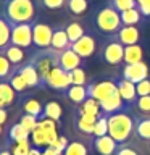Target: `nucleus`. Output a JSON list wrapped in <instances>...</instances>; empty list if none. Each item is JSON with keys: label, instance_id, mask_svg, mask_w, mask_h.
<instances>
[{"label": "nucleus", "instance_id": "obj_1", "mask_svg": "<svg viewBox=\"0 0 150 155\" xmlns=\"http://www.w3.org/2000/svg\"><path fill=\"white\" fill-rule=\"evenodd\" d=\"M37 2L34 0H7L2 15L10 24H32L37 18Z\"/></svg>", "mask_w": 150, "mask_h": 155}, {"label": "nucleus", "instance_id": "obj_2", "mask_svg": "<svg viewBox=\"0 0 150 155\" xmlns=\"http://www.w3.org/2000/svg\"><path fill=\"white\" fill-rule=\"evenodd\" d=\"M135 116L129 113V110L118 111L108 116V136H111L118 144L129 142L134 136Z\"/></svg>", "mask_w": 150, "mask_h": 155}, {"label": "nucleus", "instance_id": "obj_3", "mask_svg": "<svg viewBox=\"0 0 150 155\" xmlns=\"http://www.w3.org/2000/svg\"><path fill=\"white\" fill-rule=\"evenodd\" d=\"M94 24H95L97 31L102 32L103 36H108V37L116 36V32L121 29V26H123L119 12H116V10L108 3H106L105 7H102L99 12H95Z\"/></svg>", "mask_w": 150, "mask_h": 155}, {"label": "nucleus", "instance_id": "obj_4", "mask_svg": "<svg viewBox=\"0 0 150 155\" xmlns=\"http://www.w3.org/2000/svg\"><path fill=\"white\" fill-rule=\"evenodd\" d=\"M100 60L110 66H119L124 63V45L115 37H108L100 48Z\"/></svg>", "mask_w": 150, "mask_h": 155}, {"label": "nucleus", "instance_id": "obj_5", "mask_svg": "<svg viewBox=\"0 0 150 155\" xmlns=\"http://www.w3.org/2000/svg\"><path fill=\"white\" fill-rule=\"evenodd\" d=\"M118 91L116 87V79H100L95 82L87 84V94L90 99H95L97 102H103L108 97H111Z\"/></svg>", "mask_w": 150, "mask_h": 155}, {"label": "nucleus", "instance_id": "obj_6", "mask_svg": "<svg viewBox=\"0 0 150 155\" xmlns=\"http://www.w3.org/2000/svg\"><path fill=\"white\" fill-rule=\"evenodd\" d=\"M52 37H53V26H50L47 23H42V21L32 23V42L37 50L50 48Z\"/></svg>", "mask_w": 150, "mask_h": 155}, {"label": "nucleus", "instance_id": "obj_7", "mask_svg": "<svg viewBox=\"0 0 150 155\" xmlns=\"http://www.w3.org/2000/svg\"><path fill=\"white\" fill-rule=\"evenodd\" d=\"M11 44L29 50L32 48V24H13L11 26Z\"/></svg>", "mask_w": 150, "mask_h": 155}, {"label": "nucleus", "instance_id": "obj_8", "mask_svg": "<svg viewBox=\"0 0 150 155\" xmlns=\"http://www.w3.org/2000/svg\"><path fill=\"white\" fill-rule=\"evenodd\" d=\"M148 65L145 61H139V63H132V65H123L121 68V78H124V79H128L131 82H134V84H137V82L144 81L148 78Z\"/></svg>", "mask_w": 150, "mask_h": 155}, {"label": "nucleus", "instance_id": "obj_9", "mask_svg": "<svg viewBox=\"0 0 150 155\" xmlns=\"http://www.w3.org/2000/svg\"><path fill=\"white\" fill-rule=\"evenodd\" d=\"M71 48L74 50L77 55H79L82 60H87V58L94 57L97 52V41L92 34L86 32L79 41H76L74 44H71Z\"/></svg>", "mask_w": 150, "mask_h": 155}, {"label": "nucleus", "instance_id": "obj_10", "mask_svg": "<svg viewBox=\"0 0 150 155\" xmlns=\"http://www.w3.org/2000/svg\"><path fill=\"white\" fill-rule=\"evenodd\" d=\"M70 86H71L70 74H68L65 70H61L60 66H55L50 71V74H48V78H47V84H45V87L55 89L58 92H63V94H65V91Z\"/></svg>", "mask_w": 150, "mask_h": 155}, {"label": "nucleus", "instance_id": "obj_11", "mask_svg": "<svg viewBox=\"0 0 150 155\" xmlns=\"http://www.w3.org/2000/svg\"><path fill=\"white\" fill-rule=\"evenodd\" d=\"M18 73L24 78V81L28 82L29 89H42V82H41V76L39 71L36 70V66L32 65L31 60H26L21 66L16 68Z\"/></svg>", "mask_w": 150, "mask_h": 155}, {"label": "nucleus", "instance_id": "obj_12", "mask_svg": "<svg viewBox=\"0 0 150 155\" xmlns=\"http://www.w3.org/2000/svg\"><path fill=\"white\" fill-rule=\"evenodd\" d=\"M118 42H121L124 47L135 45L140 41V29L139 26H121V29L113 36Z\"/></svg>", "mask_w": 150, "mask_h": 155}, {"label": "nucleus", "instance_id": "obj_13", "mask_svg": "<svg viewBox=\"0 0 150 155\" xmlns=\"http://www.w3.org/2000/svg\"><path fill=\"white\" fill-rule=\"evenodd\" d=\"M118 142L111 137V136H102V137H94L92 139V147L99 155H115L118 149Z\"/></svg>", "mask_w": 150, "mask_h": 155}, {"label": "nucleus", "instance_id": "obj_14", "mask_svg": "<svg viewBox=\"0 0 150 155\" xmlns=\"http://www.w3.org/2000/svg\"><path fill=\"white\" fill-rule=\"evenodd\" d=\"M58 66L61 70H65L66 73H70L73 70H76V68L82 66V58L73 48H68V50L61 52L60 57H58Z\"/></svg>", "mask_w": 150, "mask_h": 155}, {"label": "nucleus", "instance_id": "obj_15", "mask_svg": "<svg viewBox=\"0 0 150 155\" xmlns=\"http://www.w3.org/2000/svg\"><path fill=\"white\" fill-rule=\"evenodd\" d=\"M116 87H118V92H119L121 99L124 100V104L132 107V104L137 99V91H135L134 82L124 79V78H119V79H116Z\"/></svg>", "mask_w": 150, "mask_h": 155}, {"label": "nucleus", "instance_id": "obj_16", "mask_svg": "<svg viewBox=\"0 0 150 155\" xmlns=\"http://www.w3.org/2000/svg\"><path fill=\"white\" fill-rule=\"evenodd\" d=\"M50 48L57 52H65L68 48H71V42L70 39H68V34L65 31V24L63 26H57L53 28V37H52V45Z\"/></svg>", "mask_w": 150, "mask_h": 155}, {"label": "nucleus", "instance_id": "obj_17", "mask_svg": "<svg viewBox=\"0 0 150 155\" xmlns=\"http://www.w3.org/2000/svg\"><path fill=\"white\" fill-rule=\"evenodd\" d=\"M99 120V116H89V115H81L77 113L74 116V126L81 134L84 136H94V126Z\"/></svg>", "mask_w": 150, "mask_h": 155}, {"label": "nucleus", "instance_id": "obj_18", "mask_svg": "<svg viewBox=\"0 0 150 155\" xmlns=\"http://www.w3.org/2000/svg\"><path fill=\"white\" fill-rule=\"evenodd\" d=\"M19 94L11 87L8 81H0V107L8 108L18 100Z\"/></svg>", "mask_w": 150, "mask_h": 155}, {"label": "nucleus", "instance_id": "obj_19", "mask_svg": "<svg viewBox=\"0 0 150 155\" xmlns=\"http://www.w3.org/2000/svg\"><path fill=\"white\" fill-rule=\"evenodd\" d=\"M65 97L71 102V104H76L77 107H79L81 104H84V102L89 99L87 86H74V84H71L65 91Z\"/></svg>", "mask_w": 150, "mask_h": 155}, {"label": "nucleus", "instance_id": "obj_20", "mask_svg": "<svg viewBox=\"0 0 150 155\" xmlns=\"http://www.w3.org/2000/svg\"><path fill=\"white\" fill-rule=\"evenodd\" d=\"M134 137L139 140H150V115L148 116H135L134 124Z\"/></svg>", "mask_w": 150, "mask_h": 155}, {"label": "nucleus", "instance_id": "obj_21", "mask_svg": "<svg viewBox=\"0 0 150 155\" xmlns=\"http://www.w3.org/2000/svg\"><path fill=\"white\" fill-rule=\"evenodd\" d=\"M119 16H121L123 26H139V24H142L145 21V18L142 16V13H140V10L137 7L126 10V12H121Z\"/></svg>", "mask_w": 150, "mask_h": 155}, {"label": "nucleus", "instance_id": "obj_22", "mask_svg": "<svg viewBox=\"0 0 150 155\" xmlns=\"http://www.w3.org/2000/svg\"><path fill=\"white\" fill-rule=\"evenodd\" d=\"M5 55L8 57V60L11 61V65L15 68L21 66L24 61H26V50L18 45H13V44H10V45L5 48Z\"/></svg>", "mask_w": 150, "mask_h": 155}, {"label": "nucleus", "instance_id": "obj_23", "mask_svg": "<svg viewBox=\"0 0 150 155\" xmlns=\"http://www.w3.org/2000/svg\"><path fill=\"white\" fill-rule=\"evenodd\" d=\"M139 61H144V47L140 44L124 47V63L126 65H132V63H139Z\"/></svg>", "mask_w": 150, "mask_h": 155}, {"label": "nucleus", "instance_id": "obj_24", "mask_svg": "<svg viewBox=\"0 0 150 155\" xmlns=\"http://www.w3.org/2000/svg\"><path fill=\"white\" fill-rule=\"evenodd\" d=\"M65 31L68 34V39H70L71 44H74L76 41H79V39L84 36V34L87 32L86 26L79 21H70L65 24Z\"/></svg>", "mask_w": 150, "mask_h": 155}, {"label": "nucleus", "instance_id": "obj_25", "mask_svg": "<svg viewBox=\"0 0 150 155\" xmlns=\"http://www.w3.org/2000/svg\"><path fill=\"white\" fill-rule=\"evenodd\" d=\"M11 44V24L3 15H0V50H5Z\"/></svg>", "mask_w": 150, "mask_h": 155}, {"label": "nucleus", "instance_id": "obj_26", "mask_svg": "<svg viewBox=\"0 0 150 155\" xmlns=\"http://www.w3.org/2000/svg\"><path fill=\"white\" fill-rule=\"evenodd\" d=\"M61 115H63V108L58 102L50 100L44 105V118H50L57 121L58 124H61Z\"/></svg>", "mask_w": 150, "mask_h": 155}, {"label": "nucleus", "instance_id": "obj_27", "mask_svg": "<svg viewBox=\"0 0 150 155\" xmlns=\"http://www.w3.org/2000/svg\"><path fill=\"white\" fill-rule=\"evenodd\" d=\"M8 140L10 142H23V140H31V133L24 129L19 123H15L8 129Z\"/></svg>", "mask_w": 150, "mask_h": 155}, {"label": "nucleus", "instance_id": "obj_28", "mask_svg": "<svg viewBox=\"0 0 150 155\" xmlns=\"http://www.w3.org/2000/svg\"><path fill=\"white\" fill-rule=\"evenodd\" d=\"M77 113L81 115H89V116H100L102 110H100V104L95 99H87L84 104H81L77 107Z\"/></svg>", "mask_w": 150, "mask_h": 155}, {"label": "nucleus", "instance_id": "obj_29", "mask_svg": "<svg viewBox=\"0 0 150 155\" xmlns=\"http://www.w3.org/2000/svg\"><path fill=\"white\" fill-rule=\"evenodd\" d=\"M23 110H24V113L36 116L37 120H42V118H44V105H42L39 100H36V99H28V100H24Z\"/></svg>", "mask_w": 150, "mask_h": 155}, {"label": "nucleus", "instance_id": "obj_30", "mask_svg": "<svg viewBox=\"0 0 150 155\" xmlns=\"http://www.w3.org/2000/svg\"><path fill=\"white\" fill-rule=\"evenodd\" d=\"M31 144H32V147H37V149H41V150L48 147L47 134H45V131H44V128H42L41 124H37V128L31 133Z\"/></svg>", "mask_w": 150, "mask_h": 155}, {"label": "nucleus", "instance_id": "obj_31", "mask_svg": "<svg viewBox=\"0 0 150 155\" xmlns=\"http://www.w3.org/2000/svg\"><path fill=\"white\" fill-rule=\"evenodd\" d=\"M15 71H16V68L11 65V61L5 55V50H0V81H8V78Z\"/></svg>", "mask_w": 150, "mask_h": 155}, {"label": "nucleus", "instance_id": "obj_32", "mask_svg": "<svg viewBox=\"0 0 150 155\" xmlns=\"http://www.w3.org/2000/svg\"><path fill=\"white\" fill-rule=\"evenodd\" d=\"M131 108L137 113V116H148L150 115V95L137 97Z\"/></svg>", "mask_w": 150, "mask_h": 155}, {"label": "nucleus", "instance_id": "obj_33", "mask_svg": "<svg viewBox=\"0 0 150 155\" xmlns=\"http://www.w3.org/2000/svg\"><path fill=\"white\" fill-rule=\"evenodd\" d=\"M89 8V0H68L66 10L74 16H81L84 15Z\"/></svg>", "mask_w": 150, "mask_h": 155}, {"label": "nucleus", "instance_id": "obj_34", "mask_svg": "<svg viewBox=\"0 0 150 155\" xmlns=\"http://www.w3.org/2000/svg\"><path fill=\"white\" fill-rule=\"evenodd\" d=\"M8 82L11 84V87H13V89L18 92L19 95H23L24 92H28V91H29V86H28V82L24 81V78H23V76L18 73V70L15 71V73H13V74L10 76V78H8Z\"/></svg>", "mask_w": 150, "mask_h": 155}, {"label": "nucleus", "instance_id": "obj_35", "mask_svg": "<svg viewBox=\"0 0 150 155\" xmlns=\"http://www.w3.org/2000/svg\"><path fill=\"white\" fill-rule=\"evenodd\" d=\"M63 155H89V149L81 140H71L68 144V147L65 149Z\"/></svg>", "mask_w": 150, "mask_h": 155}, {"label": "nucleus", "instance_id": "obj_36", "mask_svg": "<svg viewBox=\"0 0 150 155\" xmlns=\"http://www.w3.org/2000/svg\"><path fill=\"white\" fill-rule=\"evenodd\" d=\"M8 149L11 155H29V150L32 149L31 140H23V142H10Z\"/></svg>", "mask_w": 150, "mask_h": 155}, {"label": "nucleus", "instance_id": "obj_37", "mask_svg": "<svg viewBox=\"0 0 150 155\" xmlns=\"http://www.w3.org/2000/svg\"><path fill=\"white\" fill-rule=\"evenodd\" d=\"M68 0H37V5L41 8L50 10V12H58V10L66 8Z\"/></svg>", "mask_w": 150, "mask_h": 155}, {"label": "nucleus", "instance_id": "obj_38", "mask_svg": "<svg viewBox=\"0 0 150 155\" xmlns=\"http://www.w3.org/2000/svg\"><path fill=\"white\" fill-rule=\"evenodd\" d=\"M106 134H108V116L100 115L94 126V136L92 137H102V136H106Z\"/></svg>", "mask_w": 150, "mask_h": 155}, {"label": "nucleus", "instance_id": "obj_39", "mask_svg": "<svg viewBox=\"0 0 150 155\" xmlns=\"http://www.w3.org/2000/svg\"><path fill=\"white\" fill-rule=\"evenodd\" d=\"M68 74H70L71 84H74V86H87V84H86V81H87L86 70H84L82 66H79V68H76V70L70 71Z\"/></svg>", "mask_w": 150, "mask_h": 155}, {"label": "nucleus", "instance_id": "obj_40", "mask_svg": "<svg viewBox=\"0 0 150 155\" xmlns=\"http://www.w3.org/2000/svg\"><path fill=\"white\" fill-rule=\"evenodd\" d=\"M115 155H142L140 149L137 147L135 144L132 142H124V144H119L118 149H116Z\"/></svg>", "mask_w": 150, "mask_h": 155}, {"label": "nucleus", "instance_id": "obj_41", "mask_svg": "<svg viewBox=\"0 0 150 155\" xmlns=\"http://www.w3.org/2000/svg\"><path fill=\"white\" fill-rule=\"evenodd\" d=\"M108 5H111L116 12H126V10L137 7V0H110Z\"/></svg>", "mask_w": 150, "mask_h": 155}, {"label": "nucleus", "instance_id": "obj_42", "mask_svg": "<svg viewBox=\"0 0 150 155\" xmlns=\"http://www.w3.org/2000/svg\"><path fill=\"white\" fill-rule=\"evenodd\" d=\"M18 123L21 124L24 129H28L29 133H32V131L37 128V124H39V120L36 118V116H32V115L23 113V116L19 118V121H18Z\"/></svg>", "mask_w": 150, "mask_h": 155}, {"label": "nucleus", "instance_id": "obj_43", "mask_svg": "<svg viewBox=\"0 0 150 155\" xmlns=\"http://www.w3.org/2000/svg\"><path fill=\"white\" fill-rule=\"evenodd\" d=\"M135 91H137V97H144V95H150V79L140 81L135 84Z\"/></svg>", "mask_w": 150, "mask_h": 155}, {"label": "nucleus", "instance_id": "obj_44", "mask_svg": "<svg viewBox=\"0 0 150 155\" xmlns=\"http://www.w3.org/2000/svg\"><path fill=\"white\" fill-rule=\"evenodd\" d=\"M137 8L145 19L150 18V0H137Z\"/></svg>", "mask_w": 150, "mask_h": 155}, {"label": "nucleus", "instance_id": "obj_45", "mask_svg": "<svg viewBox=\"0 0 150 155\" xmlns=\"http://www.w3.org/2000/svg\"><path fill=\"white\" fill-rule=\"evenodd\" d=\"M68 144H70V140L66 139V136H58V139L55 140V144H53L52 147H55L57 150H60V152H65Z\"/></svg>", "mask_w": 150, "mask_h": 155}, {"label": "nucleus", "instance_id": "obj_46", "mask_svg": "<svg viewBox=\"0 0 150 155\" xmlns=\"http://www.w3.org/2000/svg\"><path fill=\"white\" fill-rule=\"evenodd\" d=\"M42 153H44V155H63V152L57 150L55 147H52V145H50V147H45V149H44Z\"/></svg>", "mask_w": 150, "mask_h": 155}, {"label": "nucleus", "instance_id": "obj_47", "mask_svg": "<svg viewBox=\"0 0 150 155\" xmlns=\"http://www.w3.org/2000/svg\"><path fill=\"white\" fill-rule=\"evenodd\" d=\"M8 120V113H7V108L0 107V124H3L5 121Z\"/></svg>", "mask_w": 150, "mask_h": 155}, {"label": "nucleus", "instance_id": "obj_48", "mask_svg": "<svg viewBox=\"0 0 150 155\" xmlns=\"http://www.w3.org/2000/svg\"><path fill=\"white\" fill-rule=\"evenodd\" d=\"M29 155H42V150L37 149V147H32L31 150H29Z\"/></svg>", "mask_w": 150, "mask_h": 155}, {"label": "nucleus", "instance_id": "obj_49", "mask_svg": "<svg viewBox=\"0 0 150 155\" xmlns=\"http://www.w3.org/2000/svg\"><path fill=\"white\" fill-rule=\"evenodd\" d=\"M0 155H11V152H10V149L7 147V149H2V150H0Z\"/></svg>", "mask_w": 150, "mask_h": 155}, {"label": "nucleus", "instance_id": "obj_50", "mask_svg": "<svg viewBox=\"0 0 150 155\" xmlns=\"http://www.w3.org/2000/svg\"><path fill=\"white\" fill-rule=\"evenodd\" d=\"M2 133H3V128H2V124H0V136H2Z\"/></svg>", "mask_w": 150, "mask_h": 155}, {"label": "nucleus", "instance_id": "obj_51", "mask_svg": "<svg viewBox=\"0 0 150 155\" xmlns=\"http://www.w3.org/2000/svg\"><path fill=\"white\" fill-rule=\"evenodd\" d=\"M148 149H150V140H148Z\"/></svg>", "mask_w": 150, "mask_h": 155}, {"label": "nucleus", "instance_id": "obj_52", "mask_svg": "<svg viewBox=\"0 0 150 155\" xmlns=\"http://www.w3.org/2000/svg\"><path fill=\"white\" fill-rule=\"evenodd\" d=\"M3 2H7V0H3Z\"/></svg>", "mask_w": 150, "mask_h": 155}, {"label": "nucleus", "instance_id": "obj_53", "mask_svg": "<svg viewBox=\"0 0 150 155\" xmlns=\"http://www.w3.org/2000/svg\"><path fill=\"white\" fill-rule=\"evenodd\" d=\"M42 155H44V153H42Z\"/></svg>", "mask_w": 150, "mask_h": 155}]
</instances>
